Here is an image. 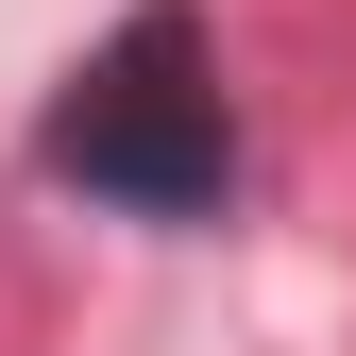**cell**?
<instances>
[{"mask_svg":"<svg viewBox=\"0 0 356 356\" xmlns=\"http://www.w3.org/2000/svg\"><path fill=\"white\" fill-rule=\"evenodd\" d=\"M51 170L102 204H220V85H204V34L170 0L51 102Z\"/></svg>","mask_w":356,"mask_h":356,"instance_id":"obj_1","label":"cell"}]
</instances>
